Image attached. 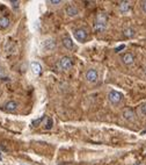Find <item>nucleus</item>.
I'll list each match as a JSON object with an SVG mask.
<instances>
[{
  "mask_svg": "<svg viewBox=\"0 0 146 165\" xmlns=\"http://www.w3.org/2000/svg\"><path fill=\"white\" fill-rule=\"evenodd\" d=\"M108 100L112 105H118L123 100V94L117 91H110L108 93Z\"/></svg>",
  "mask_w": 146,
  "mask_h": 165,
  "instance_id": "2",
  "label": "nucleus"
},
{
  "mask_svg": "<svg viewBox=\"0 0 146 165\" xmlns=\"http://www.w3.org/2000/svg\"><path fill=\"white\" fill-rule=\"evenodd\" d=\"M5 77V70L3 66H0V78H4Z\"/></svg>",
  "mask_w": 146,
  "mask_h": 165,
  "instance_id": "19",
  "label": "nucleus"
},
{
  "mask_svg": "<svg viewBox=\"0 0 146 165\" xmlns=\"http://www.w3.org/2000/svg\"><path fill=\"white\" fill-rule=\"evenodd\" d=\"M65 12H66V14H67L69 16H71V18L77 16V15L79 14V9H78L77 6H74V5H69V6L66 7Z\"/></svg>",
  "mask_w": 146,
  "mask_h": 165,
  "instance_id": "10",
  "label": "nucleus"
},
{
  "mask_svg": "<svg viewBox=\"0 0 146 165\" xmlns=\"http://www.w3.org/2000/svg\"><path fill=\"white\" fill-rule=\"evenodd\" d=\"M72 65H73L72 60L70 57H66V56L63 57V58H61V61L58 62V68H59L61 70H64V71L70 70L72 68Z\"/></svg>",
  "mask_w": 146,
  "mask_h": 165,
  "instance_id": "4",
  "label": "nucleus"
},
{
  "mask_svg": "<svg viewBox=\"0 0 146 165\" xmlns=\"http://www.w3.org/2000/svg\"><path fill=\"white\" fill-rule=\"evenodd\" d=\"M52 123H53L52 120H51V119H48V122H46V124H45V128H46V129H51V128H52Z\"/></svg>",
  "mask_w": 146,
  "mask_h": 165,
  "instance_id": "17",
  "label": "nucleus"
},
{
  "mask_svg": "<svg viewBox=\"0 0 146 165\" xmlns=\"http://www.w3.org/2000/svg\"><path fill=\"white\" fill-rule=\"evenodd\" d=\"M123 33H124V35L126 37H133L135 36V30L132 28H125Z\"/></svg>",
  "mask_w": 146,
  "mask_h": 165,
  "instance_id": "15",
  "label": "nucleus"
},
{
  "mask_svg": "<svg viewBox=\"0 0 146 165\" xmlns=\"http://www.w3.org/2000/svg\"><path fill=\"white\" fill-rule=\"evenodd\" d=\"M62 43H63L64 48H66L67 50H72V49L74 48L73 41H72V39H71V37H69V36H65V37H63V41H62Z\"/></svg>",
  "mask_w": 146,
  "mask_h": 165,
  "instance_id": "11",
  "label": "nucleus"
},
{
  "mask_svg": "<svg viewBox=\"0 0 146 165\" xmlns=\"http://www.w3.org/2000/svg\"><path fill=\"white\" fill-rule=\"evenodd\" d=\"M74 37H75V40L79 41V42H85L87 39H88V33H87L86 29L79 28V29H75V30H74Z\"/></svg>",
  "mask_w": 146,
  "mask_h": 165,
  "instance_id": "5",
  "label": "nucleus"
},
{
  "mask_svg": "<svg viewBox=\"0 0 146 165\" xmlns=\"http://www.w3.org/2000/svg\"><path fill=\"white\" fill-rule=\"evenodd\" d=\"M42 45H43L44 51H46V52H52V51L57 48V43H56V41H54L53 39H48V40H45Z\"/></svg>",
  "mask_w": 146,
  "mask_h": 165,
  "instance_id": "6",
  "label": "nucleus"
},
{
  "mask_svg": "<svg viewBox=\"0 0 146 165\" xmlns=\"http://www.w3.org/2000/svg\"><path fill=\"white\" fill-rule=\"evenodd\" d=\"M130 7L131 6H130L129 1H122V3H120V6H118L121 13H128L130 11Z\"/></svg>",
  "mask_w": 146,
  "mask_h": 165,
  "instance_id": "12",
  "label": "nucleus"
},
{
  "mask_svg": "<svg viewBox=\"0 0 146 165\" xmlns=\"http://www.w3.org/2000/svg\"><path fill=\"white\" fill-rule=\"evenodd\" d=\"M86 80L89 83V84H96L99 80V73L95 69H89L86 72Z\"/></svg>",
  "mask_w": 146,
  "mask_h": 165,
  "instance_id": "3",
  "label": "nucleus"
},
{
  "mask_svg": "<svg viewBox=\"0 0 146 165\" xmlns=\"http://www.w3.org/2000/svg\"><path fill=\"white\" fill-rule=\"evenodd\" d=\"M140 112H141L143 115H146V103H143L140 106Z\"/></svg>",
  "mask_w": 146,
  "mask_h": 165,
  "instance_id": "16",
  "label": "nucleus"
},
{
  "mask_svg": "<svg viewBox=\"0 0 146 165\" xmlns=\"http://www.w3.org/2000/svg\"><path fill=\"white\" fill-rule=\"evenodd\" d=\"M12 3V5H13V7L16 9V8H19V1H11Z\"/></svg>",
  "mask_w": 146,
  "mask_h": 165,
  "instance_id": "20",
  "label": "nucleus"
},
{
  "mask_svg": "<svg viewBox=\"0 0 146 165\" xmlns=\"http://www.w3.org/2000/svg\"><path fill=\"white\" fill-rule=\"evenodd\" d=\"M107 28V16L106 14L101 13L98 15L96 20H95V29L98 32H103Z\"/></svg>",
  "mask_w": 146,
  "mask_h": 165,
  "instance_id": "1",
  "label": "nucleus"
},
{
  "mask_svg": "<svg viewBox=\"0 0 146 165\" xmlns=\"http://www.w3.org/2000/svg\"><path fill=\"white\" fill-rule=\"evenodd\" d=\"M19 108V105H17V102H15V101H13V100H11V101H7L4 106H3V109L4 111H6V112H9V113H12V112H15L16 109Z\"/></svg>",
  "mask_w": 146,
  "mask_h": 165,
  "instance_id": "8",
  "label": "nucleus"
},
{
  "mask_svg": "<svg viewBox=\"0 0 146 165\" xmlns=\"http://www.w3.org/2000/svg\"><path fill=\"white\" fill-rule=\"evenodd\" d=\"M122 116L126 121H135L136 119V113L132 108H124L122 112Z\"/></svg>",
  "mask_w": 146,
  "mask_h": 165,
  "instance_id": "7",
  "label": "nucleus"
},
{
  "mask_svg": "<svg viewBox=\"0 0 146 165\" xmlns=\"http://www.w3.org/2000/svg\"><path fill=\"white\" fill-rule=\"evenodd\" d=\"M124 48H125V45H124V44H122V45H120V47H117V48H116L115 50H116V51H117V52H118V51H121V50H123Z\"/></svg>",
  "mask_w": 146,
  "mask_h": 165,
  "instance_id": "22",
  "label": "nucleus"
},
{
  "mask_svg": "<svg viewBox=\"0 0 146 165\" xmlns=\"http://www.w3.org/2000/svg\"><path fill=\"white\" fill-rule=\"evenodd\" d=\"M50 4H52V5H59V4H62L63 1H61V0H50V1H49Z\"/></svg>",
  "mask_w": 146,
  "mask_h": 165,
  "instance_id": "18",
  "label": "nucleus"
},
{
  "mask_svg": "<svg viewBox=\"0 0 146 165\" xmlns=\"http://www.w3.org/2000/svg\"><path fill=\"white\" fill-rule=\"evenodd\" d=\"M9 23H11V21H9V19L7 16H1V18H0V28H3V29L7 28V27L9 26Z\"/></svg>",
  "mask_w": 146,
  "mask_h": 165,
  "instance_id": "14",
  "label": "nucleus"
},
{
  "mask_svg": "<svg viewBox=\"0 0 146 165\" xmlns=\"http://www.w3.org/2000/svg\"><path fill=\"white\" fill-rule=\"evenodd\" d=\"M122 62L123 64L125 65H132L133 62H135V57H133V55L131 52H128V53H124L123 56H122Z\"/></svg>",
  "mask_w": 146,
  "mask_h": 165,
  "instance_id": "9",
  "label": "nucleus"
},
{
  "mask_svg": "<svg viewBox=\"0 0 146 165\" xmlns=\"http://www.w3.org/2000/svg\"><path fill=\"white\" fill-rule=\"evenodd\" d=\"M141 8H143V12L146 13V1H143V3H141Z\"/></svg>",
  "mask_w": 146,
  "mask_h": 165,
  "instance_id": "21",
  "label": "nucleus"
},
{
  "mask_svg": "<svg viewBox=\"0 0 146 165\" xmlns=\"http://www.w3.org/2000/svg\"><path fill=\"white\" fill-rule=\"evenodd\" d=\"M30 66H32V70H33V72H34L35 74H40V73H41L42 66H41V64H40L38 62H32Z\"/></svg>",
  "mask_w": 146,
  "mask_h": 165,
  "instance_id": "13",
  "label": "nucleus"
}]
</instances>
